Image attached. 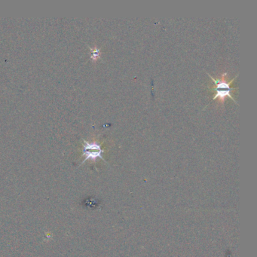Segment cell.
<instances>
[{"instance_id":"obj_1","label":"cell","mask_w":257,"mask_h":257,"mask_svg":"<svg viewBox=\"0 0 257 257\" xmlns=\"http://www.w3.org/2000/svg\"><path fill=\"white\" fill-rule=\"evenodd\" d=\"M207 74L211 78L212 80L214 82V86H213V89L216 91V94L213 96V100L218 99L219 101L221 102V103L223 104L225 99L227 97H228L232 99L234 103H237V102L234 100V97H231V94H230V92H231V90H232V88H230V85H231V82L234 80V79L237 77V75L235 76L234 79H231L229 82H227L226 73L221 75L220 78L218 79H215L214 78L212 77L208 73H207Z\"/></svg>"},{"instance_id":"obj_2","label":"cell","mask_w":257,"mask_h":257,"mask_svg":"<svg viewBox=\"0 0 257 257\" xmlns=\"http://www.w3.org/2000/svg\"><path fill=\"white\" fill-rule=\"evenodd\" d=\"M83 156H85V160L82 162V163H84L85 161L88 160V159L94 161V162L97 158L103 159V158L102 157V153H103V151L98 143L96 142V141L88 142V141H85V140H83Z\"/></svg>"},{"instance_id":"obj_3","label":"cell","mask_w":257,"mask_h":257,"mask_svg":"<svg viewBox=\"0 0 257 257\" xmlns=\"http://www.w3.org/2000/svg\"><path fill=\"white\" fill-rule=\"evenodd\" d=\"M91 59L93 61H97L100 56V49L97 48H93L91 49Z\"/></svg>"}]
</instances>
